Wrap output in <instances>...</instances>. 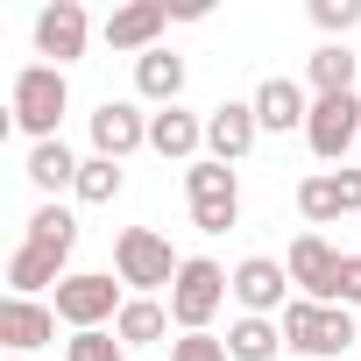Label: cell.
Listing matches in <instances>:
<instances>
[{"label": "cell", "instance_id": "1", "mask_svg": "<svg viewBox=\"0 0 361 361\" xmlns=\"http://www.w3.org/2000/svg\"><path fill=\"white\" fill-rule=\"evenodd\" d=\"M227 298H234V269H220V262H206V255H185V269H177V283H170V319H177V333H206Z\"/></svg>", "mask_w": 361, "mask_h": 361}, {"label": "cell", "instance_id": "2", "mask_svg": "<svg viewBox=\"0 0 361 361\" xmlns=\"http://www.w3.org/2000/svg\"><path fill=\"white\" fill-rule=\"evenodd\" d=\"M354 340H361V319L347 305H312V298L283 305V347H298V354H347Z\"/></svg>", "mask_w": 361, "mask_h": 361}, {"label": "cell", "instance_id": "3", "mask_svg": "<svg viewBox=\"0 0 361 361\" xmlns=\"http://www.w3.org/2000/svg\"><path fill=\"white\" fill-rule=\"evenodd\" d=\"M177 269H185V255H170V241L156 227H121L114 234V276L135 283L142 298L163 290V283H177Z\"/></svg>", "mask_w": 361, "mask_h": 361}, {"label": "cell", "instance_id": "4", "mask_svg": "<svg viewBox=\"0 0 361 361\" xmlns=\"http://www.w3.org/2000/svg\"><path fill=\"white\" fill-rule=\"evenodd\" d=\"M64 106H71V85H64L57 64H29V71H15V128H22V135L57 142Z\"/></svg>", "mask_w": 361, "mask_h": 361}, {"label": "cell", "instance_id": "5", "mask_svg": "<svg viewBox=\"0 0 361 361\" xmlns=\"http://www.w3.org/2000/svg\"><path fill=\"white\" fill-rule=\"evenodd\" d=\"M185 192H192V227H199V234H227V227L241 220V177H234V163L199 156V163L185 170Z\"/></svg>", "mask_w": 361, "mask_h": 361}, {"label": "cell", "instance_id": "6", "mask_svg": "<svg viewBox=\"0 0 361 361\" xmlns=\"http://www.w3.org/2000/svg\"><path fill=\"white\" fill-rule=\"evenodd\" d=\"M121 283L106 276V269H78V276H64L57 283V319L71 326V333H99L106 319H121Z\"/></svg>", "mask_w": 361, "mask_h": 361}, {"label": "cell", "instance_id": "7", "mask_svg": "<svg viewBox=\"0 0 361 361\" xmlns=\"http://www.w3.org/2000/svg\"><path fill=\"white\" fill-rule=\"evenodd\" d=\"M305 142H312V156H319V163H340V156L361 142V92H333V99H312Z\"/></svg>", "mask_w": 361, "mask_h": 361}, {"label": "cell", "instance_id": "8", "mask_svg": "<svg viewBox=\"0 0 361 361\" xmlns=\"http://www.w3.org/2000/svg\"><path fill=\"white\" fill-rule=\"evenodd\" d=\"M135 149H149V114H142L135 99H99V106H92V156L128 163Z\"/></svg>", "mask_w": 361, "mask_h": 361}, {"label": "cell", "instance_id": "9", "mask_svg": "<svg viewBox=\"0 0 361 361\" xmlns=\"http://www.w3.org/2000/svg\"><path fill=\"white\" fill-rule=\"evenodd\" d=\"M85 43H92V22H85L78 0H50V8L36 15V57H50L57 71H64V64H78V57H85Z\"/></svg>", "mask_w": 361, "mask_h": 361}, {"label": "cell", "instance_id": "10", "mask_svg": "<svg viewBox=\"0 0 361 361\" xmlns=\"http://www.w3.org/2000/svg\"><path fill=\"white\" fill-rule=\"evenodd\" d=\"M283 269H290L298 298H312V305H333V276H340V248H333L326 234H298V241H290V255H283Z\"/></svg>", "mask_w": 361, "mask_h": 361}, {"label": "cell", "instance_id": "11", "mask_svg": "<svg viewBox=\"0 0 361 361\" xmlns=\"http://www.w3.org/2000/svg\"><path fill=\"white\" fill-rule=\"evenodd\" d=\"M290 269L283 262H269V255H248V262H234V305L248 312V319H269V312H283L290 298Z\"/></svg>", "mask_w": 361, "mask_h": 361}, {"label": "cell", "instance_id": "12", "mask_svg": "<svg viewBox=\"0 0 361 361\" xmlns=\"http://www.w3.org/2000/svg\"><path fill=\"white\" fill-rule=\"evenodd\" d=\"M255 135H262L255 99H220V106L206 114V149H213V163H241V156L255 149Z\"/></svg>", "mask_w": 361, "mask_h": 361}, {"label": "cell", "instance_id": "13", "mask_svg": "<svg viewBox=\"0 0 361 361\" xmlns=\"http://www.w3.org/2000/svg\"><path fill=\"white\" fill-rule=\"evenodd\" d=\"M163 29H170V8H163V0H128V8L106 15V50H135V57H149V50H163V43H156Z\"/></svg>", "mask_w": 361, "mask_h": 361}, {"label": "cell", "instance_id": "14", "mask_svg": "<svg viewBox=\"0 0 361 361\" xmlns=\"http://www.w3.org/2000/svg\"><path fill=\"white\" fill-rule=\"evenodd\" d=\"M149 149L170 156V163H199V149H206V121L185 114V106H156V114H149Z\"/></svg>", "mask_w": 361, "mask_h": 361}, {"label": "cell", "instance_id": "15", "mask_svg": "<svg viewBox=\"0 0 361 361\" xmlns=\"http://www.w3.org/2000/svg\"><path fill=\"white\" fill-rule=\"evenodd\" d=\"M0 340H8V354H36L43 340H57V305L8 298V305H0Z\"/></svg>", "mask_w": 361, "mask_h": 361}, {"label": "cell", "instance_id": "16", "mask_svg": "<svg viewBox=\"0 0 361 361\" xmlns=\"http://www.w3.org/2000/svg\"><path fill=\"white\" fill-rule=\"evenodd\" d=\"M255 121H262V135H290V128H305V121H312L305 85H298V78H262V85H255Z\"/></svg>", "mask_w": 361, "mask_h": 361}, {"label": "cell", "instance_id": "17", "mask_svg": "<svg viewBox=\"0 0 361 361\" xmlns=\"http://www.w3.org/2000/svg\"><path fill=\"white\" fill-rule=\"evenodd\" d=\"M135 92L156 99V106H177V92H185V57H177V50H149V57H135Z\"/></svg>", "mask_w": 361, "mask_h": 361}, {"label": "cell", "instance_id": "18", "mask_svg": "<svg viewBox=\"0 0 361 361\" xmlns=\"http://www.w3.org/2000/svg\"><path fill=\"white\" fill-rule=\"evenodd\" d=\"M177 319H170V305H156V298H128L121 305V319H114V333H121V347H163V333H170Z\"/></svg>", "mask_w": 361, "mask_h": 361}, {"label": "cell", "instance_id": "19", "mask_svg": "<svg viewBox=\"0 0 361 361\" xmlns=\"http://www.w3.org/2000/svg\"><path fill=\"white\" fill-rule=\"evenodd\" d=\"M8 283H15V298H36L43 283H64V255H50V248L22 241V248L8 255Z\"/></svg>", "mask_w": 361, "mask_h": 361}, {"label": "cell", "instance_id": "20", "mask_svg": "<svg viewBox=\"0 0 361 361\" xmlns=\"http://www.w3.org/2000/svg\"><path fill=\"white\" fill-rule=\"evenodd\" d=\"M29 185H36L43 199H57L64 185H78V156L64 149V135H57V142H36V149H29Z\"/></svg>", "mask_w": 361, "mask_h": 361}, {"label": "cell", "instance_id": "21", "mask_svg": "<svg viewBox=\"0 0 361 361\" xmlns=\"http://www.w3.org/2000/svg\"><path fill=\"white\" fill-rule=\"evenodd\" d=\"M305 78H312V92H319V99L354 92V50H347V43H319V50H312V64H305Z\"/></svg>", "mask_w": 361, "mask_h": 361}, {"label": "cell", "instance_id": "22", "mask_svg": "<svg viewBox=\"0 0 361 361\" xmlns=\"http://www.w3.org/2000/svg\"><path fill=\"white\" fill-rule=\"evenodd\" d=\"M276 347H283V326H276V319H248V312H241V319L227 326V354H234V361H276Z\"/></svg>", "mask_w": 361, "mask_h": 361}, {"label": "cell", "instance_id": "23", "mask_svg": "<svg viewBox=\"0 0 361 361\" xmlns=\"http://www.w3.org/2000/svg\"><path fill=\"white\" fill-rule=\"evenodd\" d=\"M29 241L71 262V248H78V220H71V213H64L57 199H43V206H36V220H29Z\"/></svg>", "mask_w": 361, "mask_h": 361}, {"label": "cell", "instance_id": "24", "mask_svg": "<svg viewBox=\"0 0 361 361\" xmlns=\"http://www.w3.org/2000/svg\"><path fill=\"white\" fill-rule=\"evenodd\" d=\"M71 192H78L85 206H114V199H121V163H106V156H85Z\"/></svg>", "mask_w": 361, "mask_h": 361}, {"label": "cell", "instance_id": "25", "mask_svg": "<svg viewBox=\"0 0 361 361\" xmlns=\"http://www.w3.org/2000/svg\"><path fill=\"white\" fill-rule=\"evenodd\" d=\"M298 213H305L312 227L347 220V213H340V185H333V170H326V177H305V185H298Z\"/></svg>", "mask_w": 361, "mask_h": 361}, {"label": "cell", "instance_id": "26", "mask_svg": "<svg viewBox=\"0 0 361 361\" xmlns=\"http://www.w3.org/2000/svg\"><path fill=\"white\" fill-rule=\"evenodd\" d=\"M64 361H128V347H121V333H71V347H64Z\"/></svg>", "mask_w": 361, "mask_h": 361}, {"label": "cell", "instance_id": "27", "mask_svg": "<svg viewBox=\"0 0 361 361\" xmlns=\"http://www.w3.org/2000/svg\"><path fill=\"white\" fill-rule=\"evenodd\" d=\"M312 22L326 36H347V29H361V0H312Z\"/></svg>", "mask_w": 361, "mask_h": 361}, {"label": "cell", "instance_id": "28", "mask_svg": "<svg viewBox=\"0 0 361 361\" xmlns=\"http://www.w3.org/2000/svg\"><path fill=\"white\" fill-rule=\"evenodd\" d=\"M170 361H234V354H227V340H213V333H177V340H170Z\"/></svg>", "mask_w": 361, "mask_h": 361}, {"label": "cell", "instance_id": "29", "mask_svg": "<svg viewBox=\"0 0 361 361\" xmlns=\"http://www.w3.org/2000/svg\"><path fill=\"white\" fill-rule=\"evenodd\" d=\"M333 305H361V255H340V276H333Z\"/></svg>", "mask_w": 361, "mask_h": 361}, {"label": "cell", "instance_id": "30", "mask_svg": "<svg viewBox=\"0 0 361 361\" xmlns=\"http://www.w3.org/2000/svg\"><path fill=\"white\" fill-rule=\"evenodd\" d=\"M333 185H340V213L361 220V170H333Z\"/></svg>", "mask_w": 361, "mask_h": 361}, {"label": "cell", "instance_id": "31", "mask_svg": "<svg viewBox=\"0 0 361 361\" xmlns=\"http://www.w3.org/2000/svg\"><path fill=\"white\" fill-rule=\"evenodd\" d=\"M8 361H29V354H8Z\"/></svg>", "mask_w": 361, "mask_h": 361}]
</instances>
